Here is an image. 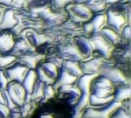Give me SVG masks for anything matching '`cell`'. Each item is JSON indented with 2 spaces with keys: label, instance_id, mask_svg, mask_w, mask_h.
Masks as SVG:
<instances>
[{
  "label": "cell",
  "instance_id": "cell-1",
  "mask_svg": "<svg viewBox=\"0 0 131 118\" xmlns=\"http://www.w3.org/2000/svg\"><path fill=\"white\" fill-rule=\"evenodd\" d=\"M34 15L42 22L46 28L58 27L69 19L66 9H57L53 7L52 5L40 10Z\"/></svg>",
  "mask_w": 131,
  "mask_h": 118
},
{
  "label": "cell",
  "instance_id": "cell-2",
  "mask_svg": "<svg viewBox=\"0 0 131 118\" xmlns=\"http://www.w3.org/2000/svg\"><path fill=\"white\" fill-rule=\"evenodd\" d=\"M97 74L108 79L115 87L129 84V80L122 68L110 59L104 60Z\"/></svg>",
  "mask_w": 131,
  "mask_h": 118
},
{
  "label": "cell",
  "instance_id": "cell-3",
  "mask_svg": "<svg viewBox=\"0 0 131 118\" xmlns=\"http://www.w3.org/2000/svg\"><path fill=\"white\" fill-rule=\"evenodd\" d=\"M88 38L92 47L91 56L99 57L104 60H108L114 46L103 36L100 32L90 34Z\"/></svg>",
  "mask_w": 131,
  "mask_h": 118
},
{
  "label": "cell",
  "instance_id": "cell-4",
  "mask_svg": "<svg viewBox=\"0 0 131 118\" xmlns=\"http://www.w3.org/2000/svg\"><path fill=\"white\" fill-rule=\"evenodd\" d=\"M106 25L120 32L126 25H130V13H125L112 6H108L104 12Z\"/></svg>",
  "mask_w": 131,
  "mask_h": 118
},
{
  "label": "cell",
  "instance_id": "cell-5",
  "mask_svg": "<svg viewBox=\"0 0 131 118\" xmlns=\"http://www.w3.org/2000/svg\"><path fill=\"white\" fill-rule=\"evenodd\" d=\"M115 86L108 80L97 75L91 82L90 94L101 99H106L113 96Z\"/></svg>",
  "mask_w": 131,
  "mask_h": 118
},
{
  "label": "cell",
  "instance_id": "cell-6",
  "mask_svg": "<svg viewBox=\"0 0 131 118\" xmlns=\"http://www.w3.org/2000/svg\"><path fill=\"white\" fill-rule=\"evenodd\" d=\"M19 25L20 18L17 8L12 6L6 8L0 20V31H9L15 37H17L19 36Z\"/></svg>",
  "mask_w": 131,
  "mask_h": 118
},
{
  "label": "cell",
  "instance_id": "cell-7",
  "mask_svg": "<svg viewBox=\"0 0 131 118\" xmlns=\"http://www.w3.org/2000/svg\"><path fill=\"white\" fill-rule=\"evenodd\" d=\"M38 80L44 84H53L57 79L59 68L49 62H42L36 68Z\"/></svg>",
  "mask_w": 131,
  "mask_h": 118
},
{
  "label": "cell",
  "instance_id": "cell-8",
  "mask_svg": "<svg viewBox=\"0 0 131 118\" xmlns=\"http://www.w3.org/2000/svg\"><path fill=\"white\" fill-rule=\"evenodd\" d=\"M121 105L120 102L115 100L109 104L101 106V107H90L84 110L81 118H109L111 114Z\"/></svg>",
  "mask_w": 131,
  "mask_h": 118
},
{
  "label": "cell",
  "instance_id": "cell-9",
  "mask_svg": "<svg viewBox=\"0 0 131 118\" xmlns=\"http://www.w3.org/2000/svg\"><path fill=\"white\" fill-rule=\"evenodd\" d=\"M72 39H68L57 44L56 52L64 61H73L80 62L82 61V58L76 51L72 43Z\"/></svg>",
  "mask_w": 131,
  "mask_h": 118
},
{
  "label": "cell",
  "instance_id": "cell-10",
  "mask_svg": "<svg viewBox=\"0 0 131 118\" xmlns=\"http://www.w3.org/2000/svg\"><path fill=\"white\" fill-rule=\"evenodd\" d=\"M66 10L69 19L79 24L88 21L93 15L91 11L86 6L81 4L71 3L66 8Z\"/></svg>",
  "mask_w": 131,
  "mask_h": 118
},
{
  "label": "cell",
  "instance_id": "cell-11",
  "mask_svg": "<svg viewBox=\"0 0 131 118\" xmlns=\"http://www.w3.org/2000/svg\"><path fill=\"white\" fill-rule=\"evenodd\" d=\"M6 91L17 107H20L21 105L25 102L28 94L20 83L14 81L9 82L6 88Z\"/></svg>",
  "mask_w": 131,
  "mask_h": 118
},
{
  "label": "cell",
  "instance_id": "cell-12",
  "mask_svg": "<svg viewBox=\"0 0 131 118\" xmlns=\"http://www.w3.org/2000/svg\"><path fill=\"white\" fill-rule=\"evenodd\" d=\"M106 25V17L104 13H99L93 14L91 18L82 24V29L84 32V35L86 36L93 32H98L101 30V28Z\"/></svg>",
  "mask_w": 131,
  "mask_h": 118
},
{
  "label": "cell",
  "instance_id": "cell-13",
  "mask_svg": "<svg viewBox=\"0 0 131 118\" xmlns=\"http://www.w3.org/2000/svg\"><path fill=\"white\" fill-rule=\"evenodd\" d=\"M29 68L25 65L21 64L19 61H16L12 65L8 66L4 69L5 73L9 80V81H14L20 83L23 81L24 78L26 76Z\"/></svg>",
  "mask_w": 131,
  "mask_h": 118
},
{
  "label": "cell",
  "instance_id": "cell-14",
  "mask_svg": "<svg viewBox=\"0 0 131 118\" xmlns=\"http://www.w3.org/2000/svg\"><path fill=\"white\" fill-rule=\"evenodd\" d=\"M72 43L82 60L91 57L92 47L88 36L85 35H76L72 39Z\"/></svg>",
  "mask_w": 131,
  "mask_h": 118
},
{
  "label": "cell",
  "instance_id": "cell-15",
  "mask_svg": "<svg viewBox=\"0 0 131 118\" xmlns=\"http://www.w3.org/2000/svg\"><path fill=\"white\" fill-rule=\"evenodd\" d=\"M44 60L45 56L35 51L17 57V61H19L21 64L25 65L29 69L36 68L40 63L44 62Z\"/></svg>",
  "mask_w": 131,
  "mask_h": 118
},
{
  "label": "cell",
  "instance_id": "cell-16",
  "mask_svg": "<svg viewBox=\"0 0 131 118\" xmlns=\"http://www.w3.org/2000/svg\"><path fill=\"white\" fill-rule=\"evenodd\" d=\"M104 62V59L90 57L86 59H83L80 62V67L83 74H97L98 69ZM98 75V74H97Z\"/></svg>",
  "mask_w": 131,
  "mask_h": 118
},
{
  "label": "cell",
  "instance_id": "cell-17",
  "mask_svg": "<svg viewBox=\"0 0 131 118\" xmlns=\"http://www.w3.org/2000/svg\"><path fill=\"white\" fill-rule=\"evenodd\" d=\"M15 35L9 31H0V52L10 53L15 43Z\"/></svg>",
  "mask_w": 131,
  "mask_h": 118
},
{
  "label": "cell",
  "instance_id": "cell-18",
  "mask_svg": "<svg viewBox=\"0 0 131 118\" xmlns=\"http://www.w3.org/2000/svg\"><path fill=\"white\" fill-rule=\"evenodd\" d=\"M58 90L60 91L59 93L61 95L71 104H76L81 96L80 91L75 84L61 87L58 88Z\"/></svg>",
  "mask_w": 131,
  "mask_h": 118
},
{
  "label": "cell",
  "instance_id": "cell-19",
  "mask_svg": "<svg viewBox=\"0 0 131 118\" xmlns=\"http://www.w3.org/2000/svg\"><path fill=\"white\" fill-rule=\"evenodd\" d=\"M33 51H35V50L29 46V44L23 38V36L19 35V36L16 37L15 39V43H14L13 49L10 51V54L18 57L24 54H26L29 52H31Z\"/></svg>",
  "mask_w": 131,
  "mask_h": 118
},
{
  "label": "cell",
  "instance_id": "cell-20",
  "mask_svg": "<svg viewBox=\"0 0 131 118\" xmlns=\"http://www.w3.org/2000/svg\"><path fill=\"white\" fill-rule=\"evenodd\" d=\"M100 32L113 46H115L116 45H118L123 41V39L119 32H118L117 31L114 30L113 28L107 25L104 26L100 31Z\"/></svg>",
  "mask_w": 131,
  "mask_h": 118
},
{
  "label": "cell",
  "instance_id": "cell-21",
  "mask_svg": "<svg viewBox=\"0 0 131 118\" xmlns=\"http://www.w3.org/2000/svg\"><path fill=\"white\" fill-rule=\"evenodd\" d=\"M37 81H38V77L36 74V71L34 69H29L26 76L24 78L23 81L21 82V85L25 88L27 94L31 95L33 88L35 85L36 84Z\"/></svg>",
  "mask_w": 131,
  "mask_h": 118
},
{
  "label": "cell",
  "instance_id": "cell-22",
  "mask_svg": "<svg viewBox=\"0 0 131 118\" xmlns=\"http://www.w3.org/2000/svg\"><path fill=\"white\" fill-rule=\"evenodd\" d=\"M114 100L118 102H122L124 100L130 99V87L129 84L116 86L114 89L113 94Z\"/></svg>",
  "mask_w": 131,
  "mask_h": 118
},
{
  "label": "cell",
  "instance_id": "cell-23",
  "mask_svg": "<svg viewBox=\"0 0 131 118\" xmlns=\"http://www.w3.org/2000/svg\"><path fill=\"white\" fill-rule=\"evenodd\" d=\"M52 5L51 0H28L27 9L31 14H35L40 10Z\"/></svg>",
  "mask_w": 131,
  "mask_h": 118
},
{
  "label": "cell",
  "instance_id": "cell-24",
  "mask_svg": "<svg viewBox=\"0 0 131 118\" xmlns=\"http://www.w3.org/2000/svg\"><path fill=\"white\" fill-rule=\"evenodd\" d=\"M61 68H64L66 72L76 78H79L83 73L80 67V62L73 61H64Z\"/></svg>",
  "mask_w": 131,
  "mask_h": 118
},
{
  "label": "cell",
  "instance_id": "cell-25",
  "mask_svg": "<svg viewBox=\"0 0 131 118\" xmlns=\"http://www.w3.org/2000/svg\"><path fill=\"white\" fill-rule=\"evenodd\" d=\"M93 14L104 13L108 8V4L106 3L105 0H90L85 5Z\"/></svg>",
  "mask_w": 131,
  "mask_h": 118
},
{
  "label": "cell",
  "instance_id": "cell-26",
  "mask_svg": "<svg viewBox=\"0 0 131 118\" xmlns=\"http://www.w3.org/2000/svg\"><path fill=\"white\" fill-rule=\"evenodd\" d=\"M17 60V57L10 53L0 52V69H5Z\"/></svg>",
  "mask_w": 131,
  "mask_h": 118
},
{
  "label": "cell",
  "instance_id": "cell-27",
  "mask_svg": "<svg viewBox=\"0 0 131 118\" xmlns=\"http://www.w3.org/2000/svg\"><path fill=\"white\" fill-rule=\"evenodd\" d=\"M45 84L41 81L38 80L36 84L35 85L33 91L31 94V99L34 100H39L43 98V89H44Z\"/></svg>",
  "mask_w": 131,
  "mask_h": 118
},
{
  "label": "cell",
  "instance_id": "cell-28",
  "mask_svg": "<svg viewBox=\"0 0 131 118\" xmlns=\"http://www.w3.org/2000/svg\"><path fill=\"white\" fill-rule=\"evenodd\" d=\"M109 118H130V113L120 105L111 114Z\"/></svg>",
  "mask_w": 131,
  "mask_h": 118
},
{
  "label": "cell",
  "instance_id": "cell-29",
  "mask_svg": "<svg viewBox=\"0 0 131 118\" xmlns=\"http://www.w3.org/2000/svg\"><path fill=\"white\" fill-rule=\"evenodd\" d=\"M74 0H51L52 6L57 9H65L69 5L73 3Z\"/></svg>",
  "mask_w": 131,
  "mask_h": 118
},
{
  "label": "cell",
  "instance_id": "cell-30",
  "mask_svg": "<svg viewBox=\"0 0 131 118\" xmlns=\"http://www.w3.org/2000/svg\"><path fill=\"white\" fill-rule=\"evenodd\" d=\"M55 89L53 87V84H45L43 89V98L46 99H50L54 95Z\"/></svg>",
  "mask_w": 131,
  "mask_h": 118
},
{
  "label": "cell",
  "instance_id": "cell-31",
  "mask_svg": "<svg viewBox=\"0 0 131 118\" xmlns=\"http://www.w3.org/2000/svg\"><path fill=\"white\" fill-rule=\"evenodd\" d=\"M120 35L124 41H130V25H126L120 31Z\"/></svg>",
  "mask_w": 131,
  "mask_h": 118
},
{
  "label": "cell",
  "instance_id": "cell-32",
  "mask_svg": "<svg viewBox=\"0 0 131 118\" xmlns=\"http://www.w3.org/2000/svg\"><path fill=\"white\" fill-rule=\"evenodd\" d=\"M9 110L5 104H0V118H9Z\"/></svg>",
  "mask_w": 131,
  "mask_h": 118
},
{
  "label": "cell",
  "instance_id": "cell-33",
  "mask_svg": "<svg viewBox=\"0 0 131 118\" xmlns=\"http://www.w3.org/2000/svg\"><path fill=\"white\" fill-rule=\"evenodd\" d=\"M28 0H15L12 7L14 8H27Z\"/></svg>",
  "mask_w": 131,
  "mask_h": 118
},
{
  "label": "cell",
  "instance_id": "cell-34",
  "mask_svg": "<svg viewBox=\"0 0 131 118\" xmlns=\"http://www.w3.org/2000/svg\"><path fill=\"white\" fill-rule=\"evenodd\" d=\"M14 2L15 0H0V5L6 8H8L13 6Z\"/></svg>",
  "mask_w": 131,
  "mask_h": 118
},
{
  "label": "cell",
  "instance_id": "cell-35",
  "mask_svg": "<svg viewBox=\"0 0 131 118\" xmlns=\"http://www.w3.org/2000/svg\"><path fill=\"white\" fill-rule=\"evenodd\" d=\"M0 104L6 105V98H5L4 90H1V89H0Z\"/></svg>",
  "mask_w": 131,
  "mask_h": 118
},
{
  "label": "cell",
  "instance_id": "cell-36",
  "mask_svg": "<svg viewBox=\"0 0 131 118\" xmlns=\"http://www.w3.org/2000/svg\"><path fill=\"white\" fill-rule=\"evenodd\" d=\"M5 9H6V7L0 5V20H1V18H2V16L3 14V12H4Z\"/></svg>",
  "mask_w": 131,
  "mask_h": 118
}]
</instances>
